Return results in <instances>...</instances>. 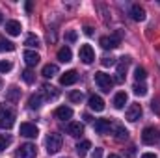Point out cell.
Segmentation results:
<instances>
[{
    "mask_svg": "<svg viewBox=\"0 0 160 158\" xmlns=\"http://www.w3.org/2000/svg\"><path fill=\"white\" fill-rule=\"evenodd\" d=\"M15 123V112L6 106V104H0V128L2 130H9Z\"/></svg>",
    "mask_w": 160,
    "mask_h": 158,
    "instance_id": "6da1fadb",
    "label": "cell"
},
{
    "mask_svg": "<svg viewBox=\"0 0 160 158\" xmlns=\"http://www.w3.org/2000/svg\"><path fill=\"white\" fill-rule=\"evenodd\" d=\"M62 143H63V140H62L60 134H56V132L48 134V136H47V141H45L47 153H48V155H56V153L62 149Z\"/></svg>",
    "mask_w": 160,
    "mask_h": 158,
    "instance_id": "7a4b0ae2",
    "label": "cell"
},
{
    "mask_svg": "<svg viewBox=\"0 0 160 158\" xmlns=\"http://www.w3.org/2000/svg\"><path fill=\"white\" fill-rule=\"evenodd\" d=\"M158 138H160V132H158V128H155V126H147L142 132V141L145 145H155L158 141Z\"/></svg>",
    "mask_w": 160,
    "mask_h": 158,
    "instance_id": "3957f363",
    "label": "cell"
},
{
    "mask_svg": "<svg viewBox=\"0 0 160 158\" xmlns=\"http://www.w3.org/2000/svg\"><path fill=\"white\" fill-rule=\"evenodd\" d=\"M95 84L102 89V91H110L112 87H114V80H112V77L110 75H106V73H95Z\"/></svg>",
    "mask_w": 160,
    "mask_h": 158,
    "instance_id": "277c9868",
    "label": "cell"
},
{
    "mask_svg": "<svg viewBox=\"0 0 160 158\" xmlns=\"http://www.w3.org/2000/svg\"><path fill=\"white\" fill-rule=\"evenodd\" d=\"M38 156V149L34 143H24L15 151V158H36Z\"/></svg>",
    "mask_w": 160,
    "mask_h": 158,
    "instance_id": "5b68a950",
    "label": "cell"
},
{
    "mask_svg": "<svg viewBox=\"0 0 160 158\" xmlns=\"http://www.w3.org/2000/svg\"><path fill=\"white\" fill-rule=\"evenodd\" d=\"M78 56H80V60H82V63H86V65H89V63L95 62V52H93L91 45H82L78 50Z\"/></svg>",
    "mask_w": 160,
    "mask_h": 158,
    "instance_id": "8992f818",
    "label": "cell"
},
{
    "mask_svg": "<svg viewBox=\"0 0 160 158\" xmlns=\"http://www.w3.org/2000/svg\"><path fill=\"white\" fill-rule=\"evenodd\" d=\"M19 132H21V136H24V138H38L39 128H38L34 123H21Z\"/></svg>",
    "mask_w": 160,
    "mask_h": 158,
    "instance_id": "52a82bcc",
    "label": "cell"
},
{
    "mask_svg": "<svg viewBox=\"0 0 160 158\" xmlns=\"http://www.w3.org/2000/svg\"><path fill=\"white\" fill-rule=\"evenodd\" d=\"M101 47L104 48V50H112V48H118L119 47V36H104V37H101Z\"/></svg>",
    "mask_w": 160,
    "mask_h": 158,
    "instance_id": "ba28073f",
    "label": "cell"
},
{
    "mask_svg": "<svg viewBox=\"0 0 160 158\" xmlns=\"http://www.w3.org/2000/svg\"><path fill=\"white\" fill-rule=\"evenodd\" d=\"M142 114H143V110H142L140 104H130V106L127 108L125 117H127V121H130V123H136L138 119L142 117Z\"/></svg>",
    "mask_w": 160,
    "mask_h": 158,
    "instance_id": "9c48e42d",
    "label": "cell"
},
{
    "mask_svg": "<svg viewBox=\"0 0 160 158\" xmlns=\"http://www.w3.org/2000/svg\"><path fill=\"white\" fill-rule=\"evenodd\" d=\"M110 126H112L110 119H97V121L93 123V128H95L97 134H106V132H110Z\"/></svg>",
    "mask_w": 160,
    "mask_h": 158,
    "instance_id": "30bf717a",
    "label": "cell"
},
{
    "mask_svg": "<svg viewBox=\"0 0 160 158\" xmlns=\"http://www.w3.org/2000/svg\"><path fill=\"white\" fill-rule=\"evenodd\" d=\"M67 134L73 136V138H80L84 134V125L82 123H75V121L67 123Z\"/></svg>",
    "mask_w": 160,
    "mask_h": 158,
    "instance_id": "8fae6325",
    "label": "cell"
},
{
    "mask_svg": "<svg viewBox=\"0 0 160 158\" xmlns=\"http://www.w3.org/2000/svg\"><path fill=\"white\" fill-rule=\"evenodd\" d=\"M130 65V58L128 56H123L118 65V82H123L125 80V75H127V67Z\"/></svg>",
    "mask_w": 160,
    "mask_h": 158,
    "instance_id": "7c38bea8",
    "label": "cell"
},
{
    "mask_svg": "<svg viewBox=\"0 0 160 158\" xmlns=\"http://www.w3.org/2000/svg\"><path fill=\"white\" fill-rule=\"evenodd\" d=\"M21 32H22V26H21L19 21H8L6 22V34H9V36H21Z\"/></svg>",
    "mask_w": 160,
    "mask_h": 158,
    "instance_id": "4fadbf2b",
    "label": "cell"
},
{
    "mask_svg": "<svg viewBox=\"0 0 160 158\" xmlns=\"http://www.w3.org/2000/svg\"><path fill=\"white\" fill-rule=\"evenodd\" d=\"M88 104H89V108L95 110V112H102V110H104V101H102V97H99V95H91L89 101H88Z\"/></svg>",
    "mask_w": 160,
    "mask_h": 158,
    "instance_id": "5bb4252c",
    "label": "cell"
},
{
    "mask_svg": "<svg viewBox=\"0 0 160 158\" xmlns=\"http://www.w3.org/2000/svg\"><path fill=\"white\" fill-rule=\"evenodd\" d=\"M22 58H24V62H26V65L28 67H36L38 63H39V54L38 52H34V50H26L24 54H22Z\"/></svg>",
    "mask_w": 160,
    "mask_h": 158,
    "instance_id": "9a60e30c",
    "label": "cell"
},
{
    "mask_svg": "<svg viewBox=\"0 0 160 158\" xmlns=\"http://www.w3.org/2000/svg\"><path fill=\"white\" fill-rule=\"evenodd\" d=\"M77 80H78L77 71H67V73H63V75L60 77V84H62V86H73Z\"/></svg>",
    "mask_w": 160,
    "mask_h": 158,
    "instance_id": "2e32d148",
    "label": "cell"
},
{
    "mask_svg": "<svg viewBox=\"0 0 160 158\" xmlns=\"http://www.w3.org/2000/svg\"><path fill=\"white\" fill-rule=\"evenodd\" d=\"M54 116H56V119H60V121H67V119L73 117V110L69 106H60V108H56Z\"/></svg>",
    "mask_w": 160,
    "mask_h": 158,
    "instance_id": "e0dca14e",
    "label": "cell"
},
{
    "mask_svg": "<svg viewBox=\"0 0 160 158\" xmlns=\"http://www.w3.org/2000/svg\"><path fill=\"white\" fill-rule=\"evenodd\" d=\"M130 17H132L134 21H143V19H145V9H143L140 4H134V6L130 7Z\"/></svg>",
    "mask_w": 160,
    "mask_h": 158,
    "instance_id": "ac0fdd59",
    "label": "cell"
},
{
    "mask_svg": "<svg viewBox=\"0 0 160 158\" xmlns=\"http://www.w3.org/2000/svg\"><path fill=\"white\" fill-rule=\"evenodd\" d=\"M58 73H60V69H58L56 63H47V65L43 67V71H41V75H43L45 78H52V77H56Z\"/></svg>",
    "mask_w": 160,
    "mask_h": 158,
    "instance_id": "d6986e66",
    "label": "cell"
},
{
    "mask_svg": "<svg viewBox=\"0 0 160 158\" xmlns=\"http://www.w3.org/2000/svg\"><path fill=\"white\" fill-rule=\"evenodd\" d=\"M127 101H128L127 93H125V91H119V93H116V97H114V106H116L118 110H121V108H125Z\"/></svg>",
    "mask_w": 160,
    "mask_h": 158,
    "instance_id": "ffe728a7",
    "label": "cell"
},
{
    "mask_svg": "<svg viewBox=\"0 0 160 158\" xmlns=\"http://www.w3.org/2000/svg\"><path fill=\"white\" fill-rule=\"evenodd\" d=\"M71 58H73V52H71L69 47H62V48L58 50V60H60V62L67 63V62H71Z\"/></svg>",
    "mask_w": 160,
    "mask_h": 158,
    "instance_id": "44dd1931",
    "label": "cell"
},
{
    "mask_svg": "<svg viewBox=\"0 0 160 158\" xmlns=\"http://www.w3.org/2000/svg\"><path fill=\"white\" fill-rule=\"evenodd\" d=\"M110 130H114V132H116L114 136H116L118 140H127V138H128V132H127V128H123V126H121V125H118V123H116V125L112 123Z\"/></svg>",
    "mask_w": 160,
    "mask_h": 158,
    "instance_id": "7402d4cb",
    "label": "cell"
},
{
    "mask_svg": "<svg viewBox=\"0 0 160 158\" xmlns=\"http://www.w3.org/2000/svg\"><path fill=\"white\" fill-rule=\"evenodd\" d=\"M89 149H91V141H88V140L80 141L78 145H77V153H78V156H80V158H84V156H86Z\"/></svg>",
    "mask_w": 160,
    "mask_h": 158,
    "instance_id": "603a6c76",
    "label": "cell"
},
{
    "mask_svg": "<svg viewBox=\"0 0 160 158\" xmlns=\"http://www.w3.org/2000/svg\"><path fill=\"white\" fill-rule=\"evenodd\" d=\"M41 89H43V93H45V97H47V99H56V97L60 95V91H58L56 87L48 86V84H45V86H43Z\"/></svg>",
    "mask_w": 160,
    "mask_h": 158,
    "instance_id": "cb8c5ba5",
    "label": "cell"
},
{
    "mask_svg": "<svg viewBox=\"0 0 160 158\" xmlns=\"http://www.w3.org/2000/svg\"><path fill=\"white\" fill-rule=\"evenodd\" d=\"M11 50H15V45L8 41L4 36H0V52H11Z\"/></svg>",
    "mask_w": 160,
    "mask_h": 158,
    "instance_id": "d4e9b609",
    "label": "cell"
},
{
    "mask_svg": "<svg viewBox=\"0 0 160 158\" xmlns=\"http://www.w3.org/2000/svg\"><path fill=\"white\" fill-rule=\"evenodd\" d=\"M41 102H43V97H41V95H32L30 101H28V106H30L32 110H39L41 106H43Z\"/></svg>",
    "mask_w": 160,
    "mask_h": 158,
    "instance_id": "484cf974",
    "label": "cell"
},
{
    "mask_svg": "<svg viewBox=\"0 0 160 158\" xmlns=\"http://www.w3.org/2000/svg\"><path fill=\"white\" fill-rule=\"evenodd\" d=\"M19 93H21V89H17L15 86L9 87V91H8V95H6V101H9V102H17V101H19Z\"/></svg>",
    "mask_w": 160,
    "mask_h": 158,
    "instance_id": "4316f807",
    "label": "cell"
},
{
    "mask_svg": "<svg viewBox=\"0 0 160 158\" xmlns=\"http://www.w3.org/2000/svg\"><path fill=\"white\" fill-rule=\"evenodd\" d=\"M132 89H134V95H138V97H145V95H147V86H145V84L136 82Z\"/></svg>",
    "mask_w": 160,
    "mask_h": 158,
    "instance_id": "83f0119b",
    "label": "cell"
},
{
    "mask_svg": "<svg viewBox=\"0 0 160 158\" xmlns=\"http://www.w3.org/2000/svg\"><path fill=\"white\" fill-rule=\"evenodd\" d=\"M11 145V136L9 134H0V153L6 151V147Z\"/></svg>",
    "mask_w": 160,
    "mask_h": 158,
    "instance_id": "f1b7e54d",
    "label": "cell"
},
{
    "mask_svg": "<svg viewBox=\"0 0 160 158\" xmlns=\"http://www.w3.org/2000/svg\"><path fill=\"white\" fill-rule=\"evenodd\" d=\"M24 45H26V47H39V37L34 36V34H30V36H26Z\"/></svg>",
    "mask_w": 160,
    "mask_h": 158,
    "instance_id": "f546056e",
    "label": "cell"
},
{
    "mask_svg": "<svg viewBox=\"0 0 160 158\" xmlns=\"http://www.w3.org/2000/svg\"><path fill=\"white\" fill-rule=\"evenodd\" d=\"M145 77H147L145 69H143V67H136V71H134V78H136V82H143Z\"/></svg>",
    "mask_w": 160,
    "mask_h": 158,
    "instance_id": "4dcf8cb0",
    "label": "cell"
},
{
    "mask_svg": "<svg viewBox=\"0 0 160 158\" xmlns=\"http://www.w3.org/2000/svg\"><path fill=\"white\" fill-rule=\"evenodd\" d=\"M22 80H24L26 84H34V80H36V75H34L30 69H26V71H22Z\"/></svg>",
    "mask_w": 160,
    "mask_h": 158,
    "instance_id": "1f68e13d",
    "label": "cell"
},
{
    "mask_svg": "<svg viewBox=\"0 0 160 158\" xmlns=\"http://www.w3.org/2000/svg\"><path fill=\"white\" fill-rule=\"evenodd\" d=\"M11 62H8V60H0V73H9L11 71Z\"/></svg>",
    "mask_w": 160,
    "mask_h": 158,
    "instance_id": "d6a6232c",
    "label": "cell"
},
{
    "mask_svg": "<svg viewBox=\"0 0 160 158\" xmlns=\"http://www.w3.org/2000/svg\"><path fill=\"white\" fill-rule=\"evenodd\" d=\"M69 99H71L73 102H82L84 95H82V91H71V93H69Z\"/></svg>",
    "mask_w": 160,
    "mask_h": 158,
    "instance_id": "836d02e7",
    "label": "cell"
},
{
    "mask_svg": "<svg viewBox=\"0 0 160 158\" xmlns=\"http://www.w3.org/2000/svg\"><path fill=\"white\" fill-rule=\"evenodd\" d=\"M101 63H102L104 67H110V65H114V63H116V60H114V58H102V60H101Z\"/></svg>",
    "mask_w": 160,
    "mask_h": 158,
    "instance_id": "e575fe53",
    "label": "cell"
},
{
    "mask_svg": "<svg viewBox=\"0 0 160 158\" xmlns=\"http://www.w3.org/2000/svg\"><path fill=\"white\" fill-rule=\"evenodd\" d=\"M91 158H102V149H101V147H97V149L93 151V155H91Z\"/></svg>",
    "mask_w": 160,
    "mask_h": 158,
    "instance_id": "d590c367",
    "label": "cell"
},
{
    "mask_svg": "<svg viewBox=\"0 0 160 158\" xmlns=\"http://www.w3.org/2000/svg\"><path fill=\"white\" fill-rule=\"evenodd\" d=\"M67 41H71V43H73V41H77V32H73V30H71V32H67Z\"/></svg>",
    "mask_w": 160,
    "mask_h": 158,
    "instance_id": "8d00e7d4",
    "label": "cell"
},
{
    "mask_svg": "<svg viewBox=\"0 0 160 158\" xmlns=\"http://www.w3.org/2000/svg\"><path fill=\"white\" fill-rule=\"evenodd\" d=\"M84 34H86V36H91V34H93L91 26H86V28H84Z\"/></svg>",
    "mask_w": 160,
    "mask_h": 158,
    "instance_id": "74e56055",
    "label": "cell"
},
{
    "mask_svg": "<svg viewBox=\"0 0 160 158\" xmlns=\"http://www.w3.org/2000/svg\"><path fill=\"white\" fill-rule=\"evenodd\" d=\"M142 158H157V155H153V153H143Z\"/></svg>",
    "mask_w": 160,
    "mask_h": 158,
    "instance_id": "f35d334b",
    "label": "cell"
},
{
    "mask_svg": "<svg viewBox=\"0 0 160 158\" xmlns=\"http://www.w3.org/2000/svg\"><path fill=\"white\" fill-rule=\"evenodd\" d=\"M24 7H26V11H28V13L32 11V4H30V2H26V4H24Z\"/></svg>",
    "mask_w": 160,
    "mask_h": 158,
    "instance_id": "ab89813d",
    "label": "cell"
},
{
    "mask_svg": "<svg viewBox=\"0 0 160 158\" xmlns=\"http://www.w3.org/2000/svg\"><path fill=\"white\" fill-rule=\"evenodd\" d=\"M108 158H119L118 155H108Z\"/></svg>",
    "mask_w": 160,
    "mask_h": 158,
    "instance_id": "60d3db41",
    "label": "cell"
},
{
    "mask_svg": "<svg viewBox=\"0 0 160 158\" xmlns=\"http://www.w3.org/2000/svg\"><path fill=\"white\" fill-rule=\"evenodd\" d=\"M2 87H4V82H2V80H0V91H2Z\"/></svg>",
    "mask_w": 160,
    "mask_h": 158,
    "instance_id": "b9f144b4",
    "label": "cell"
},
{
    "mask_svg": "<svg viewBox=\"0 0 160 158\" xmlns=\"http://www.w3.org/2000/svg\"><path fill=\"white\" fill-rule=\"evenodd\" d=\"M2 21H4V17H2V13H0V24H2Z\"/></svg>",
    "mask_w": 160,
    "mask_h": 158,
    "instance_id": "7bdbcfd3",
    "label": "cell"
}]
</instances>
